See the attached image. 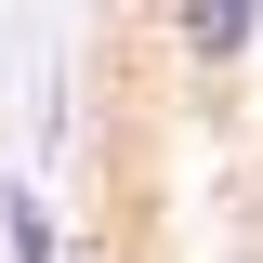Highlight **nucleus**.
I'll use <instances>...</instances> for the list:
<instances>
[{
	"label": "nucleus",
	"mask_w": 263,
	"mask_h": 263,
	"mask_svg": "<svg viewBox=\"0 0 263 263\" xmlns=\"http://www.w3.org/2000/svg\"><path fill=\"white\" fill-rule=\"evenodd\" d=\"M158 27H171V53H184L197 79H237V66L263 53V0H158Z\"/></svg>",
	"instance_id": "f257e3e1"
},
{
	"label": "nucleus",
	"mask_w": 263,
	"mask_h": 263,
	"mask_svg": "<svg viewBox=\"0 0 263 263\" xmlns=\"http://www.w3.org/2000/svg\"><path fill=\"white\" fill-rule=\"evenodd\" d=\"M0 263H66V237H53V211H40L27 171H0Z\"/></svg>",
	"instance_id": "f03ea898"
}]
</instances>
